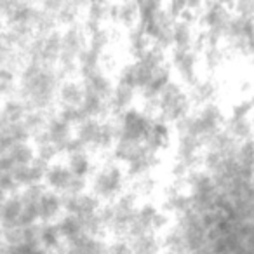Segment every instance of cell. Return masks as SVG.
Returning <instances> with one entry per match:
<instances>
[{"label":"cell","mask_w":254,"mask_h":254,"mask_svg":"<svg viewBox=\"0 0 254 254\" xmlns=\"http://www.w3.org/2000/svg\"><path fill=\"white\" fill-rule=\"evenodd\" d=\"M44 187L47 190H53L60 195H75L85 191L89 187L87 178H82L73 174L66 167L64 162L54 160L47 166L46 174H44Z\"/></svg>","instance_id":"obj_5"},{"label":"cell","mask_w":254,"mask_h":254,"mask_svg":"<svg viewBox=\"0 0 254 254\" xmlns=\"http://www.w3.org/2000/svg\"><path fill=\"white\" fill-rule=\"evenodd\" d=\"M191 119H193L198 138L202 139V143H205V139H209L212 134L223 129L226 112L219 103H209V105L197 106L191 110Z\"/></svg>","instance_id":"obj_7"},{"label":"cell","mask_w":254,"mask_h":254,"mask_svg":"<svg viewBox=\"0 0 254 254\" xmlns=\"http://www.w3.org/2000/svg\"><path fill=\"white\" fill-rule=\"evenodd\" d=\"M61 75L56 66L26 61L16 73V96L26 110L54 112Z\"/></svg>","instance_id":"obj_1"},{"label":"cell","mask_w":254,"mask_h":254,"mask_svg":"<svg viewBox=\"0 0 254 254\" xmlns=\"http://www.w3.org/2000/svg\"><path fill=\"white\" fill-rule=\"evenodd\" d=\"M40 136H42L44 139H47V141L60 152V155H63L68 143L73 139V126L68 124L66 120L61 119L56 112H53L49 115V119H47L46 127H44V131L40 132Z\"/></svg>","instance_id":"obj_9"},{"label":"cell","mask_w":254,"mask_h":254,"mask_svg":"<svg viewBox=\"0 0 254 254\" xmlns=\"http://www.w3.org/2000/svg\"><path fill=\"white\" fill-rule=\"evenodd\" d=\"M4 157L7 159L11 169L19 166H26V164H32L35 159V148H33L32 141H18L12 143L7 150H4Z\"/></svg>","instance_id":"obj_19"},{"label":"cell","mask_w":254,"mask_h":254,"mask_svg":"<svg viewBox=\"0 0 254 254\" xmlns=\"http://www.w3.org/2000/svg\"><path fill=\"white\" fill-rule=\"evenodd\" d=\"M64 164H66V167L73 174L82 176V178H87V180L96 167V162H94V159H92V153L85 148H75V150L66 152L64 153Z\"/></svg>","instance_id":"obj_16"},{"label":"cell","mask_w":254,"mask_h":254,"mask_svg":"<svg viewBox=\"0 0 254 254\" xmlns=\"http://www.w3.org/2000/svg\"><path fill=\"white\" fill-rule=\"evenodd\" d=\"M136 99H138V91H136L131 84H127V82L117 78V82L113 84L110 99H108L110 112H112V115H119V113L132 108Z\"/></svg>","instance_id":"obj_13"},{"label":"cell","mask_w":254,"mask_h":254,"mask_svg":"<svg viewBox=\"0 0 254 254\" xmlns=\"http://www.w3.org/2000/svg\"><path fill=\"white\" fill-rule=\"evenodd\" d=\"M143 143H145L146 148L152 150V152L164 153L166 150H169L171 143H173L171 126H167L166 122H162V120H159L157 117H153V124L150 126Z\"/></svg>","instance_id":"obj_14"},{"label":"cell","mask_w":254,"mask_h":254,"mask_svg":"<svg viewBox=\"0 0 254 254\" xmlns=\"http://www.w3.org/2000/svg\"><path fill=\"white\" fill-rule=\"evenodd\" d=\"M187 92L193 108H197V106H204L209 103H218L219 94H221V84L212 75H200L197 80L188 85Z\"/></svg>","instance_id":"obj_10"},{"label":"cell","mask_w":254,"mask_h":254,"mask_svg":"<svg viewBox=\"0 0 254 254\" xmlns=\"http://www.w3.org/2000/svg\"><path fill=\"white\" fill-rule=\"evenodd\" d=\"M117 124H119V138L143 141L150 126L153 124V115L146 110L132 106L117 115Z\"/></svg>","instance_id":"obj_8"},{"label":"cell","mask_w":254,"mask_h":254,"mask_svg":"<svg viewBox=\"0 0 254 254\" xmlns=\"http://www.w3.org/2000/svg\"><path fill=\"white\" fill-rule=\"evenodd\" d=\"M61 198H63V212L73 214L77 218L94 214V212L99 211V207L103 204L89 190L80 191V193H75V195H61Z\"/></svg>","instance_id":"obj_11"},{"label":"cell","mask_w":254,"mask_h":254,"mask_svg":"<svg viewBox=\"0 0 254 254\" xmlns=\"http://www.w3.org/2000/svg\"><path fill=\"white\" fill-rule=\"evenodd\" d=\"M23 214V204L19 191L14 190L5 195L0 204V226H19Z\"/></svg>","instance_id":"obj_17"},{"label":"cell","mask_w":254,"mask_h":254,"mask_svg":"<svg viewBox=\"0 0 254 254\" xmlns=\"http://www.w3.org/2000/svg\"><path fill=\"white\" fill-rule=\"evenodd\" d=\"M89 191L101 202H112L127 188V176L124 167L112 157L96 164L89 176Z\"/></svg>","instance_id":"obj_2"},{"label":"cell","mask_w":254,"mask_h":254,"mask_svg":"<svg viewBox=\"0 0 254 254\" xmlns=\"http://www.w3.org/2000/svg\"><path fill=\"white\" fill-rule=\"evenodd\" d=\"M37 212H39L40 223H54L63 214V198H61V195L46 188L39 198Z\"/></svg>","instance_id":"obj_15"},{"label":"cell","mask_w":254,"mask_h":254,"mask_svg":"<svg viewBox=\"0 0 254 254\" xmlns=\"http://www.w3.org/2000/svg\"><path fill=\"white\" fill-rule=\"evenodd\" d=\"M193 110L190 98H188L187 87L176 78H171L164 84L157 96V117L159 120L166 122L167 126H173L174 122L187 117Z\"/></svg>","instance_id":"obj_3"},{"label":"cell","mask_w":254,"mask_h":254,"mask_svg":"<svg viewBox=\"0 0 254 254\" xmlns=\"http://www.w3.org/2000/svg\"><path fill=\"white\" fill-rule=\"evenodd\" d=\"M0 113H2V119L5 122H21L26 113V106L23 105V101L18 96H14V98H7L2 101Z\"/></svg>","instance_id":"obj_20"},{"label":"cell","mask_w":254,"mask_h":254,"mask_svg":"<svg viewBox=\"0 0 254 254\" xmlns=\"http://www.w3.org/2000/svg\"><path fill=\"white\" fill-rule=\"evenodd\" d=\"M171 218L160 205L153 204L150 200H141L138 204V207H136L131 223H129L126 239L146 235V233H159L160 235L167 228Z\"/></svg>","instance_id":"obj_4"},{"label":"cell","mask_w":254,"mask_h":254,"mask_svg":"<svg viewBox=\"0 0 254 254\" xmlns=\"http://www.w3.org/2000/svg\"><path fill=\"white\" fill-rule=\"evenodd\" d=\"M223 131L239 143L251 139V134H253V120H251V115H232V113H226Z\"/></svg>","instance_id":"obj_18"},{"label":"cell","mask_w":254,"mask_h":254,"mask_svg":"<svg viewBox=\"0 0 254 254\" xmlns=\"http://www.w3.org/2000/svg\"><path fill=\"white\" fill-rule=\"evenodd\" d=\"M171 73L174 75L178 82L188 87L191 82H195L200 77V53L195 47H181L173 49V56L169 61Z\"/></svg>","instance_id":"obj_6"},{"label":"cell","mask_w":254,"mask_h":254,"mask_svg":"<svg viewBox=\"0 0 254 254\" xmlns=\"http://www.w3.org/2000/svg\"><path fill=\"white\" fill-rule=\"evenodd\" d=\"M84 98V87L80 78H61L56 94V108H78Z\"/></svg>","instance_id":"obj_12"}]
</instances>
